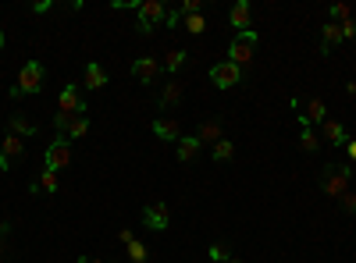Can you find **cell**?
Here are the masks:
<instances>
[{
	"instance_id": "obj_1",
	"label": "cell",
	"mask_w": 356,
	"mask_h": 263,
	"mask_svg": "<svg viewBox=\"0 0 356 263\" xmlns=\"http://www.w3.org/2000/svg\"><path fill=\"white\" fill-rule=\"evenodd\" d=\"M353 164H324L321 167V192L332 196V199H342L349 192V178H353Z\"/></svg>"
},
{
	"instance_id": "obj_2",
	"label": "cell",
	"mask_w": 356,
	"mask_h": 263,
	"mask_svg": "<svg viewBox=\"0 0 356 263\" xmlns=\"http://www.w3.org/2000/svg\"><path fill=\"white\" fill-rule=\"evenodd\" d=\"M43 78H47V68H43L40 61H25L22 71H18V82L8 90V96H11V100H22V96L40 93V90H43Z\"/></svg>"
},
{
	"instance_id": "obj_3",
	"label": "cell",
	"mask_w": 356,
	"mask_h": 263,
	"mask_svg": "<svg viewBox=\"0 0 356 263\" xmlns=\"http://www.w3.org/2000/svg\"><path fill=\"white\" fill-rule=\"evenodd\" d=\"M292 110L300 114L303 128H314V125L328 121V107H324L321 96H292Z\"/></svg>"
},
{
	"instance_id": "obj_4",
	"label": "cell",
	"mask_w": 356,
	"mask_h": 263,
	"mask_svg": "<svg viewBox=\"0 0 356 263\" xmlns=\"http://www.w3.org/2000/svg\"><path fill=\"white\" fill-rule=\"evenodd\" d=\"M257 33L250 28V33H235V40L228 43V61L235 65V68H246L250 61H253V53H257Z\"/></svg>"
},
{
	"instance_id": "obj_5",
	"label": "cell",
	"mask_w": 356,
	"mask_h": 263,
	"mask_svg": "<svg viewBox=\"0 0 356 263\" xmlns=\"http://www.w3.org/2000/svg\"><path fill=\"white\" fill-rule=\"evenodd\" d=\"M164 15H168L164 0H143V4H139V22H136V33L150 36L154 28H157V25L164 22Z\"/></svg>"
},
{
	"instance_id": "obj_6",
	"label": "cell",
	"mask_w": 356,
	"mask_h": 263,
	"mask_svg": "<svg viewBox=\"0 0 356 263\" xmlns=\"http://www.w3.org/2000/svg\"><path fill=\"white\" fill-rule=\"evenodd\" d=\"M54 128H57V135L82 139L89 132V114H54Z\"/></svg>"
},
{
	"instance_id": "obj_7",
	"label": "cell",
	"mask_w": 356,
	"mask_h": 263,
	"mask_svg": "<svg viewBox=\"0 0 356 263\" xmlns=\"http://www.w3.org/2000/svg\"><path fill=\"white\" fill-rule=\"evenodd\" d=\"M43 164H47V171H65V167L72 164V142H68L65 135H57V139L47 146Z\"/></svg>"
},
{
	"instance_id": "obj_8",
	"label": "cell",
	"mask_w": 356,
	"mask_h": 263,
	"mask_svg": "<svg viewBox=\"0 0 356 263\" xmlns=\"http://www.w3.org/2000/svg\"><path fill=\"white\" fill-rule=\"evenodd\" d=\"M143 228H150V231H168V224H171V210H168V203H146L143 207Z\"/></svg>"
},
{
	"instance_id": "obj_9",
	"label": "cell",
	"mask_w": 356,
	"mask_h": 263,
	"mask_svg": "<svg viewBox=\"0 0 356 263\" xmlns=\"http://www.w3.org/2000/svg\"><path fill=\"white\" fill-rule=\"evenodd\" d=\"M211 82L218 85V90H232V85L243 82V68H235L232 61H221L211 68Z\"/></svg>"
},
{
	"instance_id": "obj_10",
	"label": "cell",
	"mask_w": 356,
	"mask_h": 263,
	"mask_svg": "<svg viewBox=\"0 0 356 263\" xmlns=\"http://www.w3.org/2000/svg\"><path fill=\"white\" fill-rule=\"evenodd\" d=\"M22 153H25V139H18V135H11V132H8V139L0 142V167L11 171V167L22 160Z\"/></svg>"
},
{
	"instance_id": "obj_11",
	"label": "cell",
	"mask_w": 356,
	"mask_h": 263,
	"mask_svg": "<svg viewBox=\"0 0 356 263\" xmlns=\"http://www.w3.org/2000/svg\"><path fill=\"white\" fill-rule=\"evenodd\" d=\"M161 71H164V65L154 61V57H136V61H132V75H136L143 85H154Z\"/></svg>"
},
{
	"instance_id": "obj_12",
	"label": "cell",
	"mask_w": 356,
	"mask_h": 263,
	"mask_svg": "<svg viewBox=\"0 0 356 263\" xmlns=\"http://www.w3.org/2000/svg\"><path fill=\"white\" fill-rule=\"evenodd\" d=\"M57 107H61V114H89L86 100L79 96V85H65L61 96H57Z\"/></svg>"
},
{
	"instance_id": "obj_13",
	"label": "cell",
	"mask_w": 356,
	"mask_h": 263,
	"mask_svg": "<svg viewBox=\"0 0 356 263\" xmlns=\"http://www.w3.org/2000/svg\"><path fill=\"white\" fill-rule=\"evenodd\" d=\"M8 132H11V135H18V139H33V135L40 132V125H36V121H29L22 110H15L11 118H8Z\"/></svg>"
},
{
	"instance_id": "obj_14",
	"label": "cell",
	"mask_w": 356,
	"mask_h": 263,
	"mask_svg": "<svg viewBox=\"0 0 356 263\" xmlns=\"http://www.w3.org/2000/svg\"><path fill=\"white\" fill-rule=\"evenodd\" d=\"M228 22H232V28H239V33H250V22H253V11H250V4L246 0H235V8L228 11Z\"/></svg>"
},
{
	"instance_id": "obj_15",
	"label": "cell",
	"mask_w": 356,
	"mask_h": 263,
	"mask_svg": "<svg viewBox=\"0 0 356 263\" xmlns=\"http://www.w3.org/2000/svg\"><path fill=\"white\" fill-rule=\"evenodd\" d=\"M196 139H200V146H218L221 139H225V128H221V121H200V128H196Z\"/></svg>"
},
{
	"instance_id": "obj_16",
	"label": "cell",
	"mask_w": 356,
	"mask_h": 263,
	"mask_svg": "<svg viewBox=\"0 0 356 263\" xmlns=\"http://www.w3.org/2000/svg\"><path fill=\"white\" fill-rule=\"evenodd\" d=\"M339 43H342V28L335 22H324L321 25V53H332Z\"/></svg>"
},
{
	"instance_id": "obj_17",
	"label": "cell",
	"mask_w": 356,
	"mask_h": 263,
	"mask_svg": "<svg viewBox=\"0 0 356 263\" xmlns=\"http://www.w3.org/2000/svg\"><path fill=\"white\" fill-rule=\"evenodd\" d=\"M175 103H182V82H178V78H171V82L164 85V90H161L157 107H161V110H171Z\"/></svg>"
},
{
	"instance_id": "obj_18",
	"label": "cell",
	"mask_w": 356,
	"mask_h": 263,
	"mask_svg": "<svg viewBox=\"0 0 356 263\" xmlns=\"http://www.w3.org/2000/svg\"><path fill=\"white\" fill-rule=\"evenodd\" d=\"M57 189H61V178H57V171H47V167H43L40 178L29 185V192H47V196H54Z\"/></svg>"
},
{
	"instance_id": "obj_19",
	"label": "cell",
	"mask_w": 356,
	"mask_h": 263,
	"mask_svg": "<svg viewBox=\"0 0 356 263\" xmlns=\"http://www.w3.org/2000/svg\"><path fill=\"white\" fill-rule=\"evenodd\" d=\"M200 150H203V146H200L196 135H182V139H178V160H182V164H193L200 157Z\"/></svg>"
},
{
	"instance_id": "obj_20",
	"label": "cell",
	"mask_w": 356,
	"mask_h": 263,
	"mask_svg": "<svg viewBox=\"0 0 356 263\" xmlns=\"http://www.w3.org/2000/svg\"><path fill=\"white\" fill-rule=\"evenodd\" d=\"M321 135L328 139L332 146H346V142H349V132H346V125H339V121H332V118L321 125Z\"/></svg>"
},
{
	"instance_id": "obj_21",
	"label": "cell",
	"mask_w": 356,
	"mask_h": 263,
	"mask_svg": "<svg viewBox=\"0 0 356 263\" xmlns=\"http://www.w3.org/2000/svg\"><path fill=\"white\" fill-rule=\"evenodd\" d=\"M154 135L164 139V142H178V139H182V132H178V121H171V118H157V121H154Z\"/></svg>"
},
{
	"instance_id": "obj_22",
	"label": "cell",
	"mask_w": 356,
	"mask_h": 263,
	"mask_svg": "<svg viewBox=\"0 0 356 263\" xmlns=\"http://www.w3.org/2000/svg\"><path fill=\"white\" fill-rule=\"evenodd\" d=\"M104 85H107V71H104V65L89 61V65H86V90H104Z\"/></svg>"
},
{
	"instance_id": "obj_23",
	"label": "cell",
	"mask_w": 356,
	"mask_h": 263,
	"mask_svg": "<svg viewBox=\"0 0 356 263\" xmlns=\"http://www.w3.org/2000/svg\"><path fill=\"white\" fill-rule=\"evenodd\" d=\"M232 256H235V249L228 242H214L211 249H207V260H211V263H228Z\"/></svg>"
},
{
	"instance_id": "obj_24",
	"label": "cell",
	"mask_w": 356,
	"mask_h": 263,
	"mask_svg": "<svg viewBox=\"0 0 356 263\" xmlns=\"http://www.w3.org/2000/svg\"><path fill=\"white\" fill-rule=\"evenodd\" d=\"M186 61H189V53H186V50H171V53L164 57V71H178Z\"/></svg>"
},
{
	"instance_id": "obj_25",
	"label": "cell",
	"mask_w": 356,
	"mask_h": 263,
	"mask_svg": "<svg viewBox=\"0 0 356 263\" xmlns=\"http://www.w3.org/2000/svg\"><path fill=\"white\" fill-rule=\"evenodd\" d=\"M232 157H235V142H232V139H221V142L214 146V160L225 164V160H232Z\"/></svg>"
},
{
	"instance_id": "obj_26",
	"label": "cell",
	"mask_w": 356,
	"mask_h": 263,
	"mask_svg": "<svg viewBox=\"0 0 356 263\" xmlns=\"http://www.w3.org/2000/svg\"><path fill=\"white\" fill-rule=\"evenodd\" d=\"M182 25H186L189 36H200L203 28H207V18H203V15H189V18H182Z\"/></svg>"
},
{
	"instance_id": "obj_27",
	"label": "cell",
	"mask_w": 356,
	"mask_h": 263,
	"mask_svg": "<svg viewBox=\"0 0 356 263\" xmlns=\"http://www.w3.org/2000/svg\"><path fill=\"white\" fill-rule=\"evenodd\" d=\"M125 249H129V260H132V263H146V260H150V249H146L139 239H136L132 246H125Z\"/></svg>"
},
{
	"instance_id": "obj_28",
	"label": "cell",
	"mask_w": 356,
	"mask_h": 263,
	"mask_svg": "<svg viewBox=\"0 0 356 263\" xmlns=\"http://www.w3.org/2000/svg\"><path fill=\"white\" fill-rule=\"evenodd\" d=\"M8 239H11V221H0V263L8 260Z\"/></svg>"
},
{
	"instance_id": "obj_29",
	"label": "cell",
	"mask_w": 356,
	"mask_h": 263,
	"mask_svg": "<svg viewBox=\"0 0 356 263\" xmlns=\"http://www.w3.org/2000/svg\"><path fill=\"white\" fill-rule=\"evenodd\" d=\"M300 146H303V153H317V135H314V128H303V135H300Z\"/></svg>"
},
{
	"instance_id": "obj_30",
	"label": "cell",
	"mask_w": 356,
	"mask_h": 263,
	"mask_svg": "<svg viewBox=\"0 0 356 263\" xmlns=\"http://www.w3.org/2000/svg\"><path fill=\"white\" fill-rule=\"evenodd\" d=\"M178 15H182V18H189V15H203V4H200V0H182V4H178Z\"/></svg>"
},
{
	"instance_id": "obj_31",
	"label": "cell",
	"mask_w": 356,
	"mask_h": 263,
	"mask_svg": "<svg viewBox=\"0 0 356 263\" xmlns=\"http://www.w3.org/2000/svg\"><path fill=\"white\" fill-rule=\"evenodd\" d=\"M349 18H353L349 4H335V8H332V22H335V25H342V22H349Z\"/></svg>"
},
{
	"instance_id": "obj_32",
	"label": "cell",
	"mask_w": 356,
	"mask_h": 263,
	"mask_svg": "<svg viewBox=\"0 0 356 263\" xmlns=\"http://www.w3.org/2000/svg\"><path fill=\"white\" fill-rule=\"evenodd\" d=\"M339 207H342L346 214H356V192H346V196L339 199Z\"/></svg>"
},
{
	"instance_id": "obj_33",
	"label": "cell",
	"mask_w": 356,
	"mask_h": 263,
	"mask_svg": "<svg viewBox=\"0 0 356 263\" xmlns=\"http://www.w3.org/2000/svg\"><path fill=\"white\" fill-rule=\"evenodd\" d=\"M118 242H122V246H132V242H136V231H132V228H122V231H118Z\"/></svg>"
},
{
	"instance_id": "obj_34",
	"label": "cell",
	"mask_w": 356,
	"mask_h": 263,
	"mask_svg": "<svg viewBox=\"0 0 356 263\" xmlns=\"http://www.w3.org/2000/svg\"><path fill=\"white\" fill-rule=\"evenodd\" d=\"M339 28H342V40H353V36H356V22H353V18H349V22H342Z\"/></svg>"
},
{
	"instance_id": "obj_35",
	"label": "cell",
	"mask_w": 356,
	"mask_h": 263,
	"mask_svg": "<svg viewBox=\"0 0 356 263\" xmlns=\"http://www.w3.org/2000/svg\"><path fill=\"white\" fill-rule=\"evenodd\" d=\"M164 25H168V28H178V25H182V15H178V11H168V15H164Z\"/></svg>"
},
{
	"instance_id": "obj_36",
	"label": "cell",
	"mask_w": 356,
	"mask_h": 263,
	"mask_svg": "<svg viewBox=\"0 0 356 263\" xmlns=\"http://www.w3.org/2000/svg\"><path fill=\"white\" fill-rule=\"evenodd\" d=\"M50 8H54V4H50V0H40V4H33V11H36V15H47Z\"/></svg>"
},
{
	"instance_id": "obj_37",
	"label": "cell",
	"mask_w": 356,
	"mask_h": 263,
	"mask_svg": "<svg viewBox=\"0 0 356 263\" xmlns=\"http://www.w3.org/2000/svg\"><path fill=\"white\" fill-rule=\"evenodd\" d=\"M346 150H349V164H356V139L346 142Z\"/></svg>"
},
{
	"instance_id": "obj_38",
	"label": "cell",
	"mask_w": 356,
	"mask_h": 263,
	"mask_svg": "<svg viewBox=\"0 0 356 263\" xmlns=\"http://www.w3.org/2000/svg\"><path fill=\"white\" fill-rule=\"evenodd\" d=\"M346 96H353V100H356V82H349V85H346Z\"/></svg>"
},
{
	"instance_id": "obj_39",
	"label": "cell",
	"mask_w": 356,
	"mask_h": 263,
	"mask_svg": "<svg viewBox=\"0 0 356 263\" xmlns=\"http://www.w3.org/2000/svg\"><path fill=\"white\" fill-rule=\"evenodd\" d=\"M0 50H4V28H0Z\"/></svg>"
},
{
	"instance_id": "obj_40",
	"label": "cell",
	"mask_w": 356,
	"mask_h": 263,
	"mask_svg": "<svg viewBox=\"0 0 356 263\" xmlns=\"http://www.w3.org/2000/svg\"><path fill=\"white\" fill-rule=\"evenodd\" d=\"M228 263H243V260H239V256H232V260H228Z\"/></svg>"
},
{
	"instance_id": "obj_41",
	"label": "cell",
	"mask_w": 356,
	"mask_h": 263,
	"mask_svg": "<svg viewBox=\"0 0 356 263\" xmlns=\"http://www.w3.org/2000/svg\"><path fill=\"white\" fill-rule=\"evenodd\" d=\"M93 263H100V260H93Z\"/></svg>"
},
{
	"instance_id": "obj_42",
	"label": "cell",
	"mask_w": 356,
	"mask_h": 263,
	"mask_svg": "<svg viewBox=\"0 0 356 263\" xmlns=\"http://www.w3.org/2000/svg\"><path fill=\"white\" fill-rule=\"evenodd\" d=\"M207 263H211V260H207Z\"/></svg>"
}]
</instances>
